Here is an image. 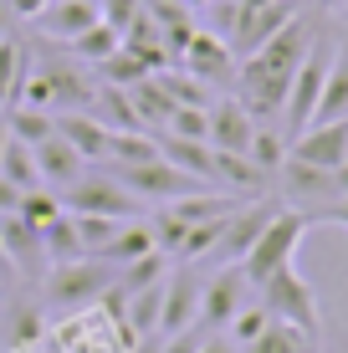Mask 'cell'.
<instances>
[{
	"instance_id": "23",
	"label": "cell",
	"mask_w": 348,
	"mask_h": 353,
	"mask_svg": "<svg viewBox=\"0 0 348 353\" xmlns=\"http://www.w3.org/2000/svg\"><path fill=\"white\" fill-rule=\"evenodd\" d=\"M41 251H46V266L57 261H77L82 256V241H77V225H72V215L62 210L52 225H41Z\"/></svg>"
},
{
	"instance_id": "33",
	"label": "cell",
	"mask_w": 348,
	"mask_h": 353,
	"mask_svg": "<svg viewBox=\"0 0 348 353\" xmlns=\"http://www.w3.org/2000/svg\"><path fill=\"white\" fill-rule=\"evenodd\" d=\"M200 353H241V348H236V343H231L225 333H210L205 343H200Z\"/></svg>"
},
{
	"instance_id": "27",
	"label": "cell",
	"mask_w": 348,
	"mask_h": 353,
	"mask_svg": "<svg viewBox=\"0 0 348 353\" xmlns=\"http://www.w3.org/2000/svg\"><path fill=\"white\" fill-rule=\"evenodd\" d=\"M72 46H77V57H82V62H98V67H103L108 57H113L118 46H123V31H113L108 21H98V26H92V31H82Z\"/></svg>"
},
{
	"instance_id": "12",
	"label": "cell",
	"mask_w": 348,
	"mask_h": 353,
	"mask_svg": "<svg viewBox=\"0 0 348 353\" xmlns=\"http://www.w3.org/2000/svg\"><path fill=\"white\" fill-rule=\"evenodd\" d=\"M57 133L77 149L82 164H108V149H113V128L103 123L98 113H57Z\"/></svg>"
},
{
	"instance_id": "32",
	"label": "cell",
	"mask_w": 348,
	"mask_h": 353,
	"mask_svg": "<svg viewBox=\"0 0 348 353\" xmlns=\"http://www.w3.org/2000/svg\"><path fill=\"white\" fill-rule=\"evenodd\" d=\"M10 210H21V190L10 179H0V215H10Z\"/></svg>"
},
{
	"instance_id": "25",
	"label": "cell",
	"mask_w": 348,
	"mask_h": 353,
	"mask_svg": "<svg viewBox=\"0 0 348 353\" xmlns=\"http://www.w3.org/2000/svg\"><path fill=\"white\" fill-rule=\"evenodd\" d=\"M149 159H159V139H149V133H113V149H108V164L113 169L149 164Z\"/></svg>"
},
{
	"instance_id": "19",
	"label": "cell",
	"mask_w": 348,
	"mask_h": 353,
	"mask_svg": "<svg viewBox=\"0 0 348 353\" xmlns=\"http://www.w3.org/2000/svg\"><path fill=\"white\" fill-rule=\"evenodd\" d=\"M343 113H348V41H343V46H333L328 82H323V97H318L313 123H328V118H343Z\"/></svg>"
},
{
	"instance_id": "8",
	"label": "cell",
	"mask_w": 348,
	"mask_h": 353,
	"mask_svg": "<svg viewBox=\"0 0 348 353\" xmlns=\"http://www.w3.org/2000/svg\"><path fill=\"white\" fill-rule=\"evenodd\" d=\"M200 276L190 272V266H179V272H164V307H159V338H174L185 333V327L200 323Z\"/></svg>"
},
{
	"instance_id": "24",
	"label": "cell",
	"mask_w": 348,
	"mask_h": 353,
	"mask_svg": "<svg viewBox=\"0 0 348 353\" xmlns=\"http://www.w3.org/2000/svg\"><path fill=\"white\" fill-rule=\"evenodd\" d=\"M26 67H31V62H26V46L6 36V41H0V108H10V103H16Z\"/></svg>"
},
{
	"instance_id": "13",
	"label": "cell",
	"mask_w": 348,
	"mask_h": 353,
	"mask_svg": "<svg viewBox=\"0 0 348 353\" xmlns=\"http://www.w3.org/2000/svg\"><path fill=\"white\" fill-rule=\"evenodd\" d=\"M251 128H256V118H251V108L241 103V97H221V103H210V149L246 154Z\"/></svg>"
},
{
	"instance_id": "17",
	"label": "cell",
	"mask_w": 348,
	"mask_h": 353,
	"mask_svg": "<svg viewBox=\"0 0 348 353\" xmlns=\"http://www.w3.org/2000/svg\"><path fill=\"white\" fill-rule=\"evenodd\" d=\"M36 169H41V179H46L52 190H67V185H72V179H77L88 164L77 159V149H72L62 133H52L46 143H36Z\"/></svg>"
},
{
	"instance_id": "26",
	"label": "cell",
	"mask_w": 348,
	"mask_h": 353,
	"mask_svg": "<svg viewBox=\"0 0 348 353\" xmlns=\"http://www.w3.org/2000/svg\"><path fill=\"white\" fill-rule=\"evenodd\" d=\"M72 225H77V241H82V256H103L108 241L123 230V221H113V215H72Z\"/></svg>"
},
{
	"instance_id": "3",
	"label": "cell",
	"mask_w": 348,
	"mask_h": 353,
	"mask_svg": "<svg viewBox=\"0 0 348 353\" xmlns=\"http://www.w3.org/2000/svg\"><path fill=\"white\" fill-rule=\"evenodd\" d=\"M313 230V221H307L303 210H287V205H277V215H272L267 225H261V236L251 241V251L241 256V272L251 287H261L272 272H282V266L297 261V246H303V236Z\"/></svg>"
},
{
	"instance_id": "14",
	"label": "cell",
	"mask_w": 348,
	"mask_h": 353,
	"mask_svg": "<svg viewBox=\"0 0 348 353\" xmlns=\"http://www.w3.org/2000/svg\"><path fill=\"white\" fill-rule=\"evenodd\" d=\"M185 62H190V72H195L200 82H225L231 77V67H236V52H231V41L225 36H215V31H190V41H185Z\"/></svg>"
},
{
	"instance_id": "35",
	"label": "cell",
	"mask_w": 348,
	"mask_h": 353,
	"mask_svg": "<svg viewBox=\"0 0 348 353\" xmlns=\"http://www.w3.org/2000/svg\"><path fill=\"white\" fill-rule=\"evenodd\" d=\"M10 26H16V16H10V6H6V0H0V41H6V36H10Z\"/></svg>"
},
{
	"instance_id": "5",
	"label": "cell",
	"mask_w": 348,
	"mask_h": 353,
	"mask_svg": "<svg viewBox=\"0 0 348 353\" xmlns=\"http://www.w3.org/2000/svg\"><path fill=\"white\" fill-rule=\"evenodd\" d=\"M62 210H67V215H113V221H143V200L113 174V169H108V174H98V169H82V174L62 190Z\"/></svg>"
},
{
	"instance_id": "2",
	"label": "cell",
	"mask_w": 348,
	"mask_h": 353,
	"mask_svg": "<svg viewBox=\"0 0 348 353\" xmlns=\"http://www.w3.org/2000/svg\"><path fill=\"white\" fill-rule=\"evenodd\" d=\"M113 287H118V266H108L98 256L57 261V266H46V276H41V297H46V307H57V312L98 307Z\"/></svg>"
},
{
	"instance_id": "20",
	"label": "cell",
	"mask_w": 348,
	"mask_h": 353,
	"mask_svg": "<svg viewBox=\"0 0 348 353\" xmlns=\"http://www.w3.org/2000/svg\"><path fill=\"white\" fill-rule=\"evenodd\" d=\"M0 179H10L21 194H31V190H41L46 179H41V169H36V149L31 143H21V139H6V154H0ZM52 190V185H46Z\"/></svg>"
},
{
	"instance_id": "29",
	"label": "cell",
	"mask_w": 348,
	"mask_h": 353,
	"mask_svg": "<svg viewBox=\"0 0 348 353\" xmlns=\"http://www.w3.org/2000/svg\"><path fill=\"white\" fill-rule=\"evenodd\" d=\"M21 215H26V221L36 225V230H41V225H52L57 221V215H62V194H57V190H31V194H21Z\"/></svg>"
},
{
	"instance_id": "28",
	"label": "cell",
	"mask_w": 348,
	"mask_h": 353,
	"mask_svg": "<svg viewBox=\"0 0 348 353\" xmlns=\"http://www.w3.org/2000/svg\"><path fill=\"white\" fill-rule=\"evenodd\" d=\"M267 327H272V312L261 307V302H246V307H241V312L231 318V327H225V338H231L236 348H246L251 338H261Z\"/></svg>"
},
{
	"instance_id": "36",
	"label": "cell",
	"mask_w": 348,
	"mask_h": 353,
	"mask_svg": "<svg viewBox=\"0 0 348 353\" xmlns=\"http://www.w3.org/2000/svg\"><path fill=\"white\" fill-rule=\"evenodd\" d=\"M318 10H333V16H343V10H348V0H318Z\"/></svg>"
},
{
	"instance_id": "1",
	"label": "cell",
	"mask_w": 348,
	"mask_h": 353,
	"mask_svg": "<svg viewBox=\"0 0 348 353\" xmlns=\"http://www.w3.org/2000/svg\"><path fill=\"white\" fill-rule=\"evenodd\" d=\"M313 36H318L313 21H307V16H292L267 46H256L251 57H241V103L251 108V118H272V123L282 118L287 88H292V72H297V62L307 57Z\"/></svg>"
},
{
	"instance_id": "7",
	"label": "cell",
	"mask_w": 348,
	"mask_h": 353,
	"mask_svg": "<svg viewBox=\"0 0 348 353\" xmlns=\"http://www.w3.org/2000/svg\"><path fill=\"white\" fill-rule=\"evenodd\" d=\"M251 302V282L241 266H221L205 287H200V327L205 333H225L231 318Z\"/></svg>"
},
{
	"instance_id": "11",
	"label": "cell",
	"mask_w": 348,
	"mask_h": 353,
	"mask_svg": "<svg viewBox=\"0 0 348 353\" xmlns=\"http://www.w3.org/2000/svg\"><path fill=\"white\" fill-rule=\"evenodd\" d=\"M0 246H6L10 256V272L16 276H31V282H41L46 276V251H41V230H36L21 210L0 215Z\"/></svg>"
},
{
	"instance_id": "22",
	"label": "cell",
	"mask_w": 348,
	"mask_h": 353,
	"mask_svg": "<svg viewBox=\"0 0 348 353\" xmlns=\"http://www.w3.org/2000/svg\"><path fill=\"white\" fill-rule=\"evenodd\" d=\"M241 353H323V348H318L307 333H297L292 323H277V318H272V327H267L261 338H251Z\"/></svg>"
},
{
	"instance_id": "9",
	"label": "cell",
	"mask_w": 348,
	"mask_h": 353,
	"mask_svg": "<svg viewBox=\"0 0 348 353\" xmlns=\"http://www.w3.org/2000/svg\"><path fill=\"white\" fill-rule=\"evenodd\" d=\"M277 205H282V200H246L241 210L225 221V230H221V241H215L210 256H215V261H225V266H241V256L251 251V241L261 236V225L277 215Z\"/></svg>"
},
{
	"instance_id": "31",
	"label": "cell",
	"mask_w": 348,
	"mask_h": 353,
	"mask_svg": "<svg viewBox=\"0 0 348 353\" xmlns=\"http://www.w3.org/2000/svg\"><path fill=\"white\" fill-rule=\"evenodd\" d=\"M6 6H10V16H16V21H36L52 0H6Z\"/></svg>"
},
{
	"instance_id": "34",
	"label": "cell",
	"mask_w": 348,
	"mask_h": 353,
	"mask_svg": "<svg viewBox=\"0 0 348 353\" xmlns=\"http://www.w3.org/2000/svg\"><path fill=\"white\" fill-rule=\"evenodd\" d=\"M323 221H328V225H348V194H343V200H338V205H333V210H328V215H323ZM323 221H318V225H323Z\"/></svg>"
},
{
	"instance_id": "21",
	"label": "cell",
	"mask_w": 348,
	"mask_h": 353,
	"mask_svg": "<svg viewBox=\"0 0 348 353\" xmlns=\"http://www.w3.org/2000/svg\"><path fill=\"white\" fill-rule=\"evenodd\" d=\"M0 118H6V133H10V139L31 143V149H36V143H46V139L57 133V113H46V108H26V103H16L10 113H0Z\"/></svg>"
},
{
	"instance_id": "18",
	"label": "cell",
	"mask_w": 348,
	"mask_h": 353,
	"mask_svg": "<svg viewBox=\"0 0 348 353\" xmlns=\"http://www.w3.org/2000/svg\"><path fill=\"white\" fill-rule=\"evenodd\" d=\"M143 256H154V230H149V221H123V230L108 241V251H103L98 261H108V266L123 272V266H134Z\"/></svg>"
},
{
	"instance_id": "10",
	"label": "cell",
	"mask_w": 348,
	"mask_h": 353,
	"mask_svg": "<svg viewBox=\"0 0 348 353\" xmlns=\"http://www.w3.org/2000/svg\"><path fill=\"white\" fill-rule=\"evenodd\" d=\"M292 159L318 164V169H343L348 164V113L328 118V123H307L292 139Z\"/></svg>"
},
{
	"instance_id": "4",
	"label": "cell",
	"mask_w": 348,
	"mask_h": 353,
	"mask_svg": "<svg viewBox=\"0 0 348 353\" xmlns=\"http://www.w3.org/2000/svg\"><path fill=\"white\" fill-rule=\"evenodd\" d=\"M256 292H261V307H267L277 323H292L297 333H307V338H313V343L323 348V307H318L313 282L297 272V261H292V266H282V272H272Z\"/></svg>"
},
{
	"instance_id": "30",
	"label": "cell",
	"mask_w": 348,
	"mask_h": 353,
	"mask_svg": "<svg viewBox=\"0 0 348 353\" xmlns=\"http://www.w3.org/2000/svg\"><path fill=\"white\" fill-rule=\"evenodd\" d=\"M98 16H103L113 31H128V26L143 16V0H98Z\"/></svg>"
},
{
	"instance_id": "6",
	"label": "cell",
	"mask_w": 348,
	"mask_h": 353,
	"mask_svg": "<svg viewBox=\"0 0 348 353\" xmlns=\"http://www.w3.org/2000/svg\"><path fill=\"white\" fill-rule=\"evenodd\" d=\"M118 179H123L128 190L139 194L143 205H170V200H179V194H195V190H205L200 179H190L185 169H174L170 159H149V164H128V169H113Z\"/></svg>"
},
{
	"instance_id": "37",
	"label": "cell",
	"mask_w": 348,
	"mask_h": 353,
	"mask_svg": "<svg viewBox=\"0 0 348 353\" xmlns=\"http://www.w3.org/2000/svg\"><path fill=\"white\" fill-rule=\"evenodd\" d=\"M179 6H210V0H179Z\"/></svg>"
},
{
	"instance_id": "15",
	"label": "cell",
	"mask_w": 348,
	"mask_h": 353,
	"mask_svg": "<svg viewBox=\"0 0 348 353\" xmlns=\"http://www.w3.org/2000/svg\"><path fill=\"white\" fill-rule=\"evenodd\" d=\"M36 21H41L46 36H57V41H77V36L92 31L103 16H98V0H52Z\"/></svg>"
},
{
	"instance_id": "38",
	"label": "cell",
	"mask_w": 348,
	"mask_h": 353,
	"mask_svg": "<svg viewBox=\"0 0 348 353\" xmlns=\"http://www.w3.org/2000/svg\"><path fill=\"white\" fill-rule=\"evenodd\" d=\"M343 16H348V10H343Z\"/></svg>"
},
{
	"instance_id": "16",
	"label": "cell",
	"mask_w": 348,
	"mask_h": 353,
	"mask_svg": "<svg viewBox=\"0 0 348 353\" xmlns=\"http://www.w3.org/2000/svg\"><path fill=\"white\" fill-rule=\"evenodd\" d=\"M159 154H164L174 169H185L190 179H200V185L215 190V149H210L205 139H174V133H164V139H159Z\"/></svg>"
}]
</instances>
